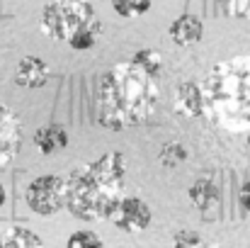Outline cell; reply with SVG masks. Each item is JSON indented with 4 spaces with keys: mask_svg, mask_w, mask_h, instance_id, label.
<instances>
[{
    "mask_svg": "<svg viewBox=\"0 0 250 248\" xmlns=\"http://www.w3.org/2000/svg\"><path fill=\"white\" fill-rule=\"evenodd\" d=\"M2 204H5V187L0 185V207H2Z\"/></svg>",
    "mask_w": 250,
    "mask_h": 248,
    "instance_id": "7402d4cb",
    "label": "cell"
},
{
    "mask_svg": "<svg viewBox=\"0 0 250 248\" xmlns=\"http://www.w3.org/2000/svg\"><path fill=\"white\" fill-rule=\"evenodd\" d=\"M204 248H226V246H219V244H204Z\"/></svg>",
    "mask_w": 250,
    "mask_h": 248,
    "instance_id": "cb8c5ba5",
    "label": "cell"
},
{
    "mask_svg": "<svg viewBox=\"0 0 250 248\" xmlns=\"http://www.w3.org/2000/svg\"><path fill=\"white\" fill-rule=\"evenodd\" d=\"M68 144H71V136L63 124H44L34 132V146L44 156H54V154L68 149Z\"/></svg>",
    "mask_w": 250,
    "mask_h": 248,
    "instance_id": "8fae6325",
    "label": "cell"
},
{
    "mask_svg": "<svg viewBox=\"0 0 250 248\" xmlns=\"http://www.w3.org/2000/svg\"><path fill=\"white\" fill-rule=\"evenodd\" d=\"M112 10L119 17H144L151 10V0H112Z\"/></svg>",
    "mask_w": 250,
    "mask_h": 248,
    "instance_id": "e0dca14e",
    "label": "cell"
},
{
    "mask_svg": "<svg viewBox=\"0 0 250 248\" xmlns=\"http://www.w3.org/2000/svg\"><path fill=\"white\" fill-rule=\"evenodd\" d=\"M224 15L236 20H250V0H219Z\"/></svg>",
    "mask_w": 250,
    "mask_h": 248,
    "instance_id": "d6986e66",
    "label": "cell"
},
{
    "mask_svg": "<svg viewBox=\"0 0 250 248\" xmlns=\"http://www.w3.org/2000/svg\"><path fill=\"white\" fill-rule=\"evenodd\" d=\"M204 239L197 234V231H189V229H182L172 236V248H204Z\"/></svg>",
    "mask_w": 250,
    "mask_h": 248,
    "instance_id": "ffe728a7",
    "label": "cell"
},
{
    "mask_svg": "<svg viewBox=\"0 0 250 248\" xmlns=\"http://www.w3.org/2000/svg\"><path fill=\"white\" fill-rule=\"evenodd\" d=\"M22 144V122L20 117L0 102V168L15 161Z\"/></svg>",
    "mask_w": 250,
    "mask_h": 248,
    "instance_id": "52a82bcc",
    "label": "cell"
},
{
    "mask_svg": "<svg viewBox=\"0 0 250 248\" xmlns=\"http://www.w3.org/2000/svg\"><path fill=\"white\" fill-rule=\"evenodd\" d=\"M49 78H51V68L42 56H22L15 66V83L20 88L37 90V88H44Z\"/></svg>",
    "mask_w": 250,
    "mask_h": 248,
    "instance_id": "9c48e42d",
    "label": "cell"
},
{
    "mask_svg": "<svg viewBox=\"0 0 250 248\" xmlns=\"http://www.w3.org/2000/svg\"><path fill=\"white\" fill-rule=\"evenodd\" d=\"M246 146H248V151H250V129L246 132Z\"/></svg>",
    "mask_w": 250,
    "mask_h": 248,
    "instance_id": "603a6c76",
    "label": "cell"
},
{
    "mask_svg": "<svg viewBox=\"0 0 250 248\" xmlns=\"http://www.w3.org/2000/svg\"><path fill=\"white\" fill-rule=\"evenodd\" d=\"M199 85L204 117L229 134H246L250 129V54L214 64Z\"/></svg>",
    "mask_w": 250,
    "mask_h": 248,
    "instance_id": "3957f363",
    "label": "cell"
},
{
    "mask_svg": "<svg viewBox=\"0 0 250 248\" xmlns=\"http://www.w3.org/2000/svg\"><path fill=\"white\" fill-rule=\"evenodd\" d=\"M161 163L166 168H175V165H182L189 161V151L180 144V141H167L161 146V154H158Z\"/></svg>",
    "mask_w": 250,
    "mask_h": 248,
    "instance_id": "2e32d148",
    "label": "cell"
},
{
    "mask_svg": "<svg viewBox=\"0 0 250 248\" xmlns=\"http://www.w3.org/2000/svg\"><path fill=\"white\" fill-rule=\"evenodd\" d=\"M126 161L122 151L73 168L66 175V209L81 222H104L124 197Z\"/></svg>",
    "mask_w": 250,
    "mask_h": 248,
    "instance_id": "7a4b0ae2",
    "label": "cell"
},
{
    "mask_svg": "<svg viewBox=\"0 0 250 248\" xmlns=\"http://www.w3.org/2000/svg\"><path fill=\"white\" fill-rule=\"evenodd\" d=\"M66 248H104L102 239L90 231V229H81V231H73L66 241Z\"/></svg>",
    "mask_w": 250,
    "mask_h": 248,
    "instance_id": "ac0fdd59",
    "label": "cell"
},
{
    "mask_svg": "<svg viewBox=\"0 0 250 248\" xmlns=\"http://www.w3.org/2000/svg\"><path fill=\"white\" fill-rule=\"evenodd\" d=\"M175 112L189 119H202L204 117V95L202 85L194 81H182L175 88Z\"/></svg>",
    "mask_w": 250,
    "mask_h": 248,
    "instance_id": "30bf717a",
    "label": "cell"
},
{
    "mask_svg": "<svg viewBox=\"0 0 250 248\" xmlns=\"http://www.w3.org/2000/svg\"><path fill=\"white\" fill-rule=\"evenodd\" d=\"M151 219H153V212L151 207L141 200V197H131V195H124L114 212L109 214V222L119 229V231H126V234H141L151 226Z\"/></svg>",
    "mask_w": 250,
    "mask_h": 248,
    "instance_id": "8992f818",
    "label": "cell"
},
{
    "mask_svg": "<svg viewBox=\"0 0 250 248\" xmlns=\"http://www.w3.org/2000/svg\"><path fill=\"white\" fill-rule=\"evenodd\" d=\"M161 102V83L131 56L109 66L97 88V124L124 132L148 122Z\"/></svg>",
    "mask_w": 250,
    "mask_h": 248,
    "instance_id": "6da1fadb",
    "label": "cell"
},
{
    "mask_svg": "<svg viewBox=\"0 0 250 248\" xmlns=\"http://www.w3.org/2000/svg\"><path fill=\"white\" fill-rule=\"evenodd\" d=\"M238 200H241V204H243V209L250 214V178L243 182V187H241V195H238Z\"/></svg>",
    "mask_w": 250,
    "mask_h": 248,
    "instance_id": "44dd1931",
    "label": "cell"
},
{
    "mask_svg": "<svg viewBox=\"0 0 250 248\" xmlns=\"http://www.w3.org/2000/svg\"><path fill=\"white\" fill-rule=\"evenodd\" d=\"M167 37L172 39V44L187 49V46H194L202 42L204 37V22L199 15H192V12H182L177 15L170 27H167Z\"/></svg>",
    "mask_w": 250,
    "mask_h": 248,
    "instance_id": "ba28073f",
    "label": "cell"
},
{
    "mask_svg": "<svg viewBox=\"0 0 250 248\" xmlns=\"http://www.w3.org/2000/svg\"><path fill=\"white\" fill-rule=\"evenodd\" d=\"M97 12L90 0H49L44 2L39 27L54 42H68L73 32L85 24H95Z\"/></svg>",
    "mask_w": 250,
    "mask_h": 248,
    "instance_id": "277c9868",
    "label": "cell"
},
{
    "mask_svg": "<svg viewBox=\"0 0 250 248\" xmlns=\"http://www.w3.org/2000/svg\"><path fill=\"white\" fill-rule=\"evenodd\" d=\"M0 248H46L44 241L27 226H10L0 236Z\"/></svg>",
    "mask_w": 250,
    "mask_h": 248,
    "instance_id": "4fadbf2b",
    "label": "cell"
},
{
    "mask_svg": "<svg viewBox=\"0 0 250 248\" xmlns=\"http://www.w3.org/2000/svg\"><path fill=\"white\" fill-rule=\"evenodd\" d=\"M187 195H189V202H192L199 212H211V209H216L219 202H221V190H219V185H216L214 180H209V178H197V180L189 185Z\"/></svg>",
    "mask_w": 250,
    "mask_h": 248,
    "instance_id": "7c38bea8",
    "label": "cell"
},
{
    "mask_svg": "<svg viewBox=\"0 0 250 248\" xmlns=\"http://www.w3.org/2000/svg\"><path fill=\"white\" fill-rule=\"evenodd\" d=\"M131 59H134L144 71H148L151 76L161 78V73H163V54H161V51H156V49H139V51L131 54Z\"/></svg>",
    "mask_w": 250,
    "mask_h": 248,
    "instance_id": "9a60e30c",
    "label": "cell"
},
{
    "mask_svg": "<svg viewBox=\"0 0 250 248\" xmlns=\"http://www.w3.org/2000/svg\"><path fill=\"white\" fill-rule=\"evenodd\" d=\"M100 32H102V24H100V22H95V24H85V27H81L78 32H73V34L68 37L66 44H68L73 51H90V49L97 44Z\"/></svg>",
    "mask_w": 250,
    "mask_h": 248,
    "instance_id": "5bb4252c",
    "label": "cell"
},
{
    "mask_svg": "<svg viewBox=\"0 0 250 248\" xmlns=\"http://www.w3.org/2000/svg\"><path fill=\"white\" fill-rule=\"evenodd\" d=\"M27 207L39 217H51L66 209V178L46 173L34 178L24 190Z\"/></svg>",
    "mask_w": 250,
    "mask_h": 248,
    "instance_id": "5b68a950",
    "label": "cell"
},
{
    "mask_svg": "<svg viewBox=\"0 0 250 248\" xmlns=\"http://www.w3.org/2000/svg\"><path fill=\"white\" fill-rule=\"evenodd\" d=\"M42 2H49V0H42Z\"/></svg>",
    "mask_w": 250,
    "mask_h": 248,
    "instance_id": "d4e9b609",
    "label": "cell"
}]
</instances>
